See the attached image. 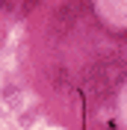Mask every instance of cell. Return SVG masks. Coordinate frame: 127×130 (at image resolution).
I'll use <instances>...</instances> for the list:
<instances>
[{
	"instance_id": "cell-1",
	"label": "cell",
	"mask_w": 127,
	"mask_h": 130,
	"mask_svg": "<svg viewBox=\"0 0 127 130\" xmlns=\"http://www.w3.org/2000/svg\"><path fill=\"white\" fill-rule=\"evenodd\" d=\"M0 3H3V6H6V0H0Z\"/></svg>"
}]
</instances>
